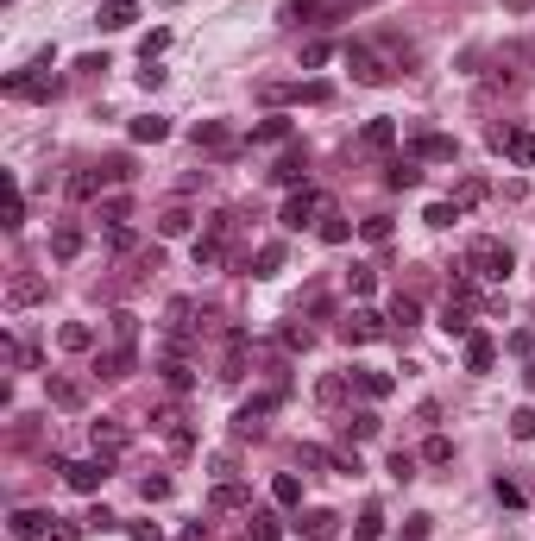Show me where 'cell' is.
Returning <instances> with one entry per match:
<instances>
[{"mask_svg":"<svg viewBox=\"0 0 535 541\" xmlns=\"http://www.w3.org/2000/svg\"><path fill=\"white\" fill-rule=\"evenodd\" d=\"M0 89H6V101H51V95H57L63 82L51 76V51H44L38 63H25V70H13V76H6Z\"/></svg>","mask_w":535,"mask_h":541,"instance_id":"cell-1","label":"cell"},{"mask_svg":"<svg viewBox=\"0 0 535 541\" xmlns=\"http://www.w3.org/2000/svg\"><path fill=\"white\" fill-rule=\"evenodd\" d=\"M511 270H517L511 246H498V240H473V246H466V277H479V283H504Z\"/></svg>","mask_w":535,"mask_h":541,"instance_id":"cell-2","label":"cell"},{"mask_svg":"<svg viewBox=\"0 0 535 541\" xmlns=\"http://www.w3.org/2000/svg\"><path fill=\"white\" fill-rule=\"evenodd\" d=\"M328 208H334V202H328V189H309V183H302V189H296V195L283 202V214H277V221H283L290 233H302V227H315V221H321Z\"/></svg>","mask_w":535,"mask_h":541,"instance_id":"cell-3","label":"cell"},{"mask_svg":"<svg viewBox=\"0 0 535 541\" xmlns=\"http://www.w3.org/2000/svg\"><path fill=\"white\" fill-rule=\"evenodd\" d=\"M57 472H63L70 491H101V485L114 479V453H95V460H57Z\"/></svg>","mask_w":535,"mask_h":541,"instance_id":"cell-4","label":"cell"},{"mask_svg":"<svg viewBox=\"0 0 535 541\" xmlns=\"http://www.w3.org/2000/svg\"><path fill=\"white\" fill-rule=\"evenodd\" d=\"M259 101H265V108H283V101L321 108V101H334V89H328V82H259Z\"/></svg>","mask_w":535,"mask_h":541,"instance_id":"cell-5","label":"cell"},{"mask_svg":"<svg viewBox=\"0 0 535 541\" xmlns=\"http://www.w3.org/2000/svg\"><path fill=\"white\" fill-rule=\"evenodd\" d=\"M385 334H391V315H378V308H347V321H340L347 346H366V340H385Z\"/></svg>","mask_w":535,"mask_h":541,"instance_id":"cell-6","label":"cell"},{"mask_svg":"<svg viewBox=\"0 0 535 541\" xmlns=\"http://www.w3.org/2000/svg\"><path fill=\"white\" fill-rule=\"evenodd\" d=\"M409 157H428V164H454V157H460V138H454V133H416V138H409Z\"/></svg>","mask_w":535,"mask_h":541,"instance_id":"cell-7","label":"cell"},{"mask_svg":"<svg viewBox=\"0 0 535 541\" xmlns=\"http://www.w3.org/2000/svg\"><path fill=\"white\" fill-rule=\"evenodd\" d=\"M277 403H283V384H277V391H265V397H253V403L240 409V415H234V434H240V441H246V434H259V428H265V415H271Z\"/></svg>","mask_w":535,"mask_h":541,"instance_id":"cell-8","label":"cell"},{"mask_svg":"<svg viewBox=\"0 0 535 541\" xmlns=\"http://www.w3.org/2000/svg\"><path fill=\"white\" fill-rule=\"evenodd\" d=\"M492 145H498L511 164H535V133H523V127H492Z\"/></svg>","mask_w":535,"mask_h":541,"instance_id":"cell-9","label":"cell"},{"mask_svg":"<svg viewBox=\"0 0 535 541\" xmlns=\"http://www.w3.org/2000/svg\"><path fill=\"white\" fill-rule=\"evenodd\" d=\"M347 70H353L359 82H391V63H385L378 51H366V44H347Z\"/></svg>","mask_w":535,"mask_h":541,"instance_id":"cell-10","label":"cell"},{"mask_svg":"<svg viewBox=\"0 0 535 541\" xmlns=\"http://www.w3.org/2000/svg\"><path fill=\"white\" fill-rule=\"evenodd\" d=\"M108 340H114V353H139V315L133 308H114L108 315Z\"/></svg>","mask_w":535,"mask_h":541,"instance_id":"cell-11","label":"cell"},{"mask_svg":"<svg viewBox=\"0 0 535 541\" xmlns=\"http://www.w3.org/2000/svg\"><path fill=\"white\" fill-rule=\"evenodd\" d=\"M76 252H82V227H76V221H63V227L51 233V259H57V265H70Z\"/></svg>","mask_w":535,"mask_h":541,"instance_id":"cell-12","label":"cell"},{"mask_svg":"<svg viewBox=\"0 0 535 541\" xmlns=\"http://www.w3.org/2000/svg\"><path fill=\"white\" fill-rule=\"evenodd\" d=\"M466 308H473V302H447V308H441V334H447V340H473V315H466Z\"/></svg>","mask_w":535,"mask_h":541,"instance_id":"cell-13","label":"cell"},{"mask_svg":"<svg viewBox=\"0 0 535 541\" xmlns=\"http://www.w3.org/2000/svg\"><path fill=\"white\" fill-rule=\"evenodd\" d=\"M492 365H498V340L492 334H473L466 340V372H492Z\"/></svg>","mask_w":535,"mask_h":541,"instance_id":"cell-14","label":"cell"},{"mask_svg":"<svg viewBox=\"0 0 535 541\" xmlns=\"http://www.w3.org/2000/svg\"><path fill=\"white\" fill-rule=\"evenodd\" d=\"M347 378H353V384H359V391H366V397H372V403H378V397H391V391H397V378H391V372H366V365H353V372H347Z\"/></svg>","mask_w":535,"mask_h":541,"instance_id":"cell-15","label":"cell"},{"mask_svg":"<svg viewBox=\"0 0 535 541\" xmlns=\"http://www.w3.org/2000/svg\"><path fill=\"white\" fill-rule=\"evenodd\" d=\"M208 504H215V510H253V491H246V485H240V479H221V485H215V498H208Z\"/></svg>","mask_w":535,"mask_h":541,"instance_id":"cell-16","label":"cell"},{"mask_svg":"<svg viewBox=\"0 0 535 541\" xmlns=\"http://www.w3.org/2000/svg\"><path fill=\"white\" fill-rule=\"evenodd\" d=\"M133 19H139L133 0H101V19H95V25H101V32H127Z\"/></svg>","mask_w":535,"mask_h":541,"instance_id":"cell-17","label":"cell"},{"mask_svg":"<svg viewBox=\"0 0 535 541\" xmlns=\"http://www.w3.org/2000/svg\"><path fill=\"white\" fill-rule=\"evenodd\" d=\"M127 372H139V353H95V378H127Z\"/></svg>","mask_w":535,"mask_h":541,"instance_id":"cell-18","label":"cell"},{"mask_svg":"<svg viewBox=\"0 0 535 541\" xmlns=\"http://www.w3.org/2000/svg\"><path fill=\"white\" fill-rule=\"evenodd\" d=\"M302 170H309V151H302V145H290V151L277 157V170H271V183H302Z\"/></svg>","mask_w":535,"mask_h":541,"instance_id":"cell-19","label":"cell"},{"mask_svg":"<svg viewBox=\"0 0 535 541\" xmlns=\"http://www.w3.org/2000/svg\"><path fill=\"white\" fill-rule=\"evenodd\" d=\"M51 523H57L51 510H19V517H13V536H19V541H32V536H51Z\"/></svg>","mask_w":535,"mask_h":541,"instance_id":"cell-20","label":"cell"},{"mask_svg":"<svg viewBox=\"0 0 535 541\" xmlns=\"http://www.w3.org/2000/svg\"><path fill=\"white\" fill-rule=\"evenodd\" d=\"M127 133H133V145H158V138H170V120L164 114H139Z\"/></svg>","mask_w":535,"mask_h":541,"instance_id":"cell-21","label":"cell"},{"mask_svg":"<svg viewBox=\"0 0 535 541\" xmlns=\"http://www.w3.org/2000/svg\"><path fill=\"white\" fill-rule=\"evenodd\" d=\"M359 145H366V151H391V145H397V120H366Z\"/></svg>","mask_w":535,"mask_h":541,"instance_id":"cell-22","label":"cell"},{"mask_svg":"<svg viewBox=\"0 0 535 541\" xmlns=\"http://www.w3.org/2000/svg\"><path fill=\"white\" fill-rule=\"evenodd\" d=\"M385 183H391V189H416V183H422V170H416V157H391V164H385Z\"/></svg>","mask_w":535,"mask_h":541,"instance_id":"cell-23","label":"cell"},{"mask_svg":"<svg viewBox=\"0 0 535 541\" xmlns=\"http://www.w3.org/2000/svg\"><path fill=\"white\" fill-rule=\"evenodd\" d=\"M101 183H114V176H108V164H95V170H76V176H70V195H76V202H89Z\"/></svg>","mask_w":535,"mask_h":541,"instance_id":"cell-24","label":"cell"},{"mask_svg":"<svg viewBox=\"0 0 535 541\" xmlns=\"http://www.w3.org/2000/svg\"><path fill=\"white\" fill-rule=\"evenodd\" d=\"M189 227H196V214H189V208H183V202H177V208H164V214H158V233H164V240H183V233H189Z\"/></svg>","mask_w":535,"mask_h":541,"instance_id":"cell-25","label":"cell"},{"mask_svg":"<svg viewBox=\"0 0 535 541\" xmlns=\"http://www.w3.org/2000/svg\"><path fill=\"white\" fill-rule=\"evenodd\" d=\"M277 270H283V240H265L253 252V277H277Z\"/></svg>","mask_w":535,"mask_h":541,"instance_id":"cell-26","label":"cell"},{"mask_svg":"<svg viewBox=\"0 0 535 541\" xmlns=\"http://www.w3.org/2000/svg\"><path fill=\"white\" fill-rule=\"evenodd\" d=\"M57 346H63V353H89V346H95V327H82V321H63Z\"/></svg>","mask_w":535,"mask_h":541,"instance_id":"cell-27","label":"cell"},{"mask_svg":"<svg viewBox=\"0 0 535 541\" xmlns=\"http://www.w3.org/2000/svg\"><path fill=\"white\" fill-rule=\"evenodd\" d=\"M271 498H277L283 510H296V504H302V479H296V472H277V479H271Z\"/></svg>","mask_w":535,"mask_h":541,"instance_id":"cell-28","label":"cell"},{"mask_svg":"<svg viewBox=\"0 0 535 541\" xmlns=\"http://www.w3.org/2000/svg\"><path fill=\"white\" fill-rule=\"evenodd\" d=\"M246 536H253V541H277V536H283V523H277L271 510H246Z\"/></svg>","mask_w":535,"mask_h":541,"instance_id":"cell-29","label":"cell"},{"mask_svg":"<svg viewBox=\"0 0 535 541\" xmlns=\"http://www.w3.org/2000/svg\"><path fill=\"white\" fill-rule=\"evenodd\" d=\"M290 133H296V127L277 114V120H259V127H253V145H290Z\"/></svg>","mask_w":535,"mask_h":541,"instance_id":"cell-30","label":"cell"},{"mask_svg":"<svg viewBox=\"0 0 535 541\" xmlns=\"http://www.w3.org/2000/svg\"><path fill=\"white\" fill-rule=\"evenodd\" d=\"M334 523H340L334 510H309V517H302V536L309 541H334Z\"/></svg>","mask_w":535,"mask_h":541,"instance_id":"cell-31","label":"cell"},{"mask_svg":"<svg viewBox=\"0 0 535 541\" xmlns=\"http://www.w3.org/2000/svg\"><path fill=\"white\" fill-rule=\"evenodd\" d=\"M385 536V510H378V504H366V510H359V523H353V541H378Z\"/></svg>","mask_w":535,"mask_h":541,"instance_id":"cell-32","label":"cell"},{"mask_svg":"<svg viewBox=\"0 0 535 541\" xmlns=\"http://www.w3.org/2000/svg\"><path fill=\"white\" fill-rule=\"evenodd\" d=\"M189 138H196V145H208V151H234V138H227V127H221V120H202Z\"/></svg>","mask_w":535,"mask_h":541,"instance_id":"cell-33","label":"cell"},{"mask_svg":"<svg viewBox=\"0 0 535 541\" xmlns=\"http://www.w3.org/2000/svg\"><path fill=\"white\" fill-rule=\"evenodd\" d=\"M347 240H353L347 214H334V208H328V214H321V246H347Z\"/></svg>","mask_w":535,"mask_h":541,"instance_id":"cell-34","label":"cell"},{"mask_svg":"<svg viewBox=\"0 0 535 541\" xmlns=\"http://www.w3.org/2000/svg\"><path fill=\"white\" fill-rule=\"evenodd\" d=\"M38 296H44V277H13V289H6L13 308H25V302H38Z\"/></svg>","mask_w":535,"mask_h":541,"instance_id":"cell-35","label":"cell"},{"mask_svg":"<svg viewBox=\"0 0 535 541\" xmlns=\"http://www.w3.org/2000/svg\"><path fill=\"white\" fill-rule=\"evenodd\" d=\"M340 428H347V434H353V441H372V434H378V428H385V422H378V409H359V415H347V422H340Z\"/></svg>","mask_w":535,"mask_h":541,"instance_id":"cell-36","label":"cell"},{"mask_svg":"<svg viewBox=\"0 0 535 541\" xmlns=\"http://www.w3.org/2000/svg\"><path fill=\"white\" fill-rule=\"evenodd\" d=\"M127 447V428L120 422H95V453H120Z\"/></svg>","mask_w":535,"mask_h":541,"instance_id":"cell-37","label":"cell"},{"mask_svg":"<svg viewBox=\"0 0 535 541\" xmlns=\"http://www.w3.org/2000/svg\"><path fill=\"white\" fill-rule=\"evenodd\" d=\"M416 321H422V308H416V296H391V327H403V334H409Z\"/></svg>","mask_w":535,"mask_h":541,"instance_id":"cell-38","label":"cell"},{"mask_svg":"<svg viewBox=\"0 0 535 541\" xmlns=\"http://www.w3.org/2000/svg\"><path fill=\"white\" fill-rule=\"evenodd\" d=\"M460 214H466L460 202H428V214H422V221H428V227H454Z\"/></svg>","mask_w":535,"mask_h":541,"instance_id":"cell-39","label":"cell"},{"mask_svg":"<svg viewBox=\"0 0 535 541\" xmlns=\"http://www.w3.org/2000/svg\"><path fill=\"white\" fill-rule=\"evenodd\" d=\"M422 460H428V466H447V460H454V441H447V434H428V441H422Z\"/></svg>","mask_w":535,"mask_h":541,"instance_id":"cell-40","label":"cell"},{"mask_svg":"<svg viewBox=\"0 0 535 541\" xmlns=\"http://www.w3.org/2000/svg\"><path fill=\"white\" fill-rule=\"evenodd\" d=\"M347 289H353V296H372V289H378V270H372V265H353V270H347Z\"/></svg>","mask_w":535,"mask_h":541,"instance_id":"cell-41","label":"cell"},{"mask_svg":"<svg viewBox=\"0 0 535 541\" xmlns=\"http://www.w3.org/2000/svg\"><path fill=\"white\" fill-rule=\"evenodd\" d=\"M51 403L57 409H82V391H76L70 378H51Z\"/></svg>","mask_w":535,"mask_h":541,"instance_id":"cell-42","label":"cell"},{"mask_svg":"<svg viewBox=\"0 0 535 541\" xmlns=\"http://www.w3.org/2000/svg\"><path fill=\"white\" fill-rule=\"evenodd\" d=\"M158 51H170V32H164V25H158V32H145V38H139V57H145V63H151V57H158Z\"/></svg>","mask_w":535,"mask_h":541,"instance_id":"cell-43","label":"cell"},{"mask_svg":"<svg viewBox=\"0 0 535 541\" xmlns=\"http://www.w3.org/2000/svg\"><path fill=\"white\" fill-rule=\"evenodd\" d=\"M25 221V195H19V183L6 176V227H19Z\"/></svg>","mask_w":535,"mask_h":541,"instance_id":"cell-44","label":"cell"},{"mask_svg":"<svg viewBox=\"0 0 535 541\" xmlns=\"http://www.w3.org/2000/svg\"><path fill=\"white\" fill-rule=\"evenodd\" d=\"M359 233H366V240H372V246H391V214H372V221H366V227H359Z\"/></svg>","mask_w":535,"mask_h":541,"instance_id":"cell-45","label":"cell"},{"mask_svg":"<svg viewBox=\"0 0 535 541\" xmlns=\"http://www.w3.org/2000/svg\"><path fill=\"white\" fill-rule=\"evenodd\" d=\"M127 214H133V202H127V195H114V202L101 208V221H108V227H127Z\"/></svg>","mask_w":535,"mask_h":541,"instance_id":"cell-46","label":"cell"},{"mask_svg":"<svg viewBox=\"0 0 535 541\" xmlns=\"http://www.w3.org/2000/svg\"><path fill=\"white\" fill-rule=\"evenodd\" d=\"M139 498H145V504H164V498H170V479H139Z\"/></svg>","mask_w":535,"mask_h":541,"instance_id":"cell-47","label":"cell"},{"mask_svg":"<svg viewBox=\"0 0 535 541\" xmlns=\"http://www.w3.org/2000/svg\"><path fill=\"white\" fill-rule=\"evenodd\" d=\"M511 434H517V441H535V409H517V415H511Z\"/></svg>","mask_w":535,"mask_h":541,"instance_id":"cell-48","label":"cell"},{"mask_svg":"<svg viewBox=\"0 0 535 541\" xmlns=\"http://www.w3.org/2000/svg\"><path fill=\"white\" fill-rule=\"evenodd\" d=\"M391 479H397V485H403V479H416V453H403V447L391 453Z\"/></svg>","mask_w":535,"mask_h":541,"instance_id":"cell-49","label":"cell"},{"mask_svg":"<svg viewBox=\"0 0 535 541\" xmlns=\"http://www.w3.org/2000/svg\"><path fill=\"white\" fill-rule=\"evenodd\" d=\"M328 57H334V44H309V51H302V70H321Z\"/></svg>","mask_w":535,"mask_h":541,"instance_id":"cell-50","label":"cell"},{"mask_svg":"<svg viewBox=\"0 0 535 541\" xmlns=\"http://www.w3.org/2000/svg\"><path fill=\"white\" fill-rule=\"evenodd\" d=\"M492 491H498V504H504V510H517V504H523V491H517V485H511V479H498V485H492Z\"/></svg>","mask_w":535,"mask_h":541,"instance_id":"cell-51","label":"cell"},{"mask_svg":"<svg viewBox=\"0 0 535 541\" xmlns=\"http://www.w3.org/2000/svg\"><path fill=\"white\" fill-rule=\"evenodd\" d=\"M51 541H82V529H76V523H63V517H57V523H51Z\"/></svg>","mask_w":535,"mask_h":541,"instance_id":"cell-52","label":"cell"},{"mask_svg":"<svg viewBox=\"0 0 535 541\" xmlns=\"http://www.w3.org/2000/svg\"><path fill=\"white\" fill-rule=\"evenodd\" d=\"M428 536V517H409V523H403V541H422Z\"/></svg>","mask_w":535,"mask_h":541,"instance_id":"cell-53","label":"cell"},{"mask_svg":"<svg viewBox=\"0 0 535 541\" xmlns=\"http://www.w3.org/2000/svg\"><path fill=\"white\" fill-rule=\"evenodd\" d=\"M133 541H158V529H145V523H133Z\"/></svg>","mask_w":535,"mask_h":541,"instance_id":"cell-54","label":"cell"}]
</instances>
